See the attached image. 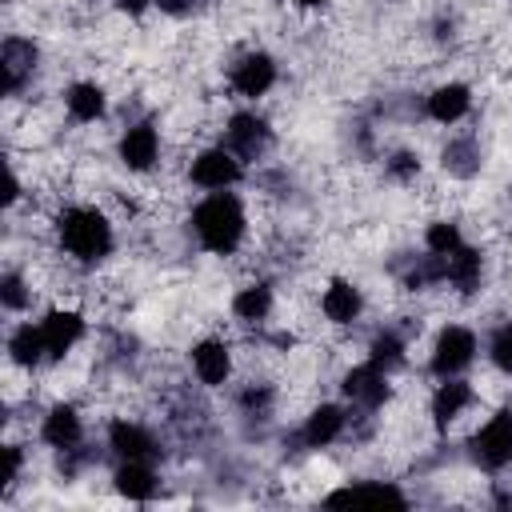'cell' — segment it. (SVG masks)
I'll return each mask as SVG.
<instances>
[{"label":"cell","mask_w":512,"mask_h":512,"mask_svg":"<svg viewBox=\"0 0 512 512\" xmlns=\"http://www.w3.org/2000/svg\"><path fill=\"white\" fill-rule=\"evenodd\" d=\"M188 232L208 256H236L248 240V204L236 188L204 192L188 212Z\"/></svg>","instance_id":"cell-1"},{"label":"cell","mask_w":512,"mask_h":512,"mask_svg":"<svg viewBox=\"0 0 512 512\" xmlns=\"http://www.w3.org/2000/svg\"><path fill=\"white\" fill-rule=\"evenodd\" d=\"M56 248L72 264L96 268L116 252V224L96 204H64L56 212Z\"/></svg>","instance_id":"cell-2"},{"label":"cell","mask_w":512,"mask_h":512,"mask_svg":"<svg viewBox=\"0 0 512 512\" xmlns=\"http://www.w3.org/2000/svg\"><path fill=\"white\" fill-rule=\"evenodd\" d=\"M468 460L480 472H504V468H512V404L492 408L468 432Z\"/></svg>","instance_id":"cell-3"},{"label":"cell","mask_w":512,"mask_h":512,"mask_svg":"<svg viewBox=\"0 0 512 512\" xmlns=\"http://www.w3.org/2000/svg\"><path fill=\"white\" fill-rule=\"evenodd\" d=\"M480 356V336L476 328L452 320V324H440V332L432 336L428 344V376L444 380V376H464Z\"/></svg>","instance_id":"cell-4"},{"label":"cell","mask_w":512,"mask_h":512,"mask_svg":"<svg viewBox=\"0 0 512 512\" xmlns=\"http://www.w3.org/2000/svg\"><path fill=\"white\" fill-rule=\"evenodd\" d=\"M244 160L228 148V144H204V148H196L192 152V160H188V184L192 188H200V192H224V188H240L244 184Z\"/></svg>","instance_id":"cell-5"},{"label":"cell","mask_w":512,"mask_h":512,"mask_svg":"<svg viewBox=\"0 0 512 512\" xmlns=\"http://www.w3.org/2000/svg\"><path fill=\"white\" fill-rule=\"evenodd\" d=\"M340 400L360 412V416H376L388 400H392V372H384L380 364H372L368 356L356 360L352 368H344L340 376Z\"/></svg>","instance_id":"cell-6"},{"label":"cell","mask_w":512,"mask_h":512,"mask_svg":"<svg viewBox=\"0 0 512 512\" xmlns=\"http://www.w3.org/2000/svg\"><path fill=\"white\" fill-rule=\"evenodd\" d=\"M160 156H164V136H160V124L152 116H140V120H128L116 136V160L124 172L132 176H148L160 168Z\"/></svg>","instance_id":"cell-7"},{"label":"cell","mask_w":512,"mask_h":512,"mask_svg":"<svg viewBox=\"0 0 512 512\" xmlns=\"http://www.w3.org/2000/svg\"><path fill=\"white\" fill-rule=\"evenodd\" d=\"M276 84H280V64H276V56L264 52V48H248V52H240V56L228 64V88H232V96L244 100V104L264 100Z\"/></svg>","instance_id":"cell-8"},{"label":"cell","mask_w":512,"mask_h":512,"mask_svg":"<svg viewBox=\"0 0 512 512\" xmlns=\"http://www.w3.org/2000/svg\"><path fill=\"white\" fill-rule=\"evenodd\" d=\"M352 428V408L344 400H320L308 408V416L296 428V440L304 452H328L332 444H340Z\"/></svg>","instance_id":"cell-9"},{"label":"cell","mask_w":512,"mask_h":512,"mask_svg":"<svg viewBox=\"0 0 512 512\" xmlns=\"http://www.w3.org/2000/svg\"><path fill=\"white\" fill-rule=\"evenodd\" d=\"M476 404H480V392H476L472 380H464V376H444V380H436V388H432V396H428V424L444 436V432H452L464 416H472Z\"/></svg>","instance_id":"cell-10"},{"label":"cell","mask_w":512,"mask_h":512,"mask_svg":"<svg viewBox=\"0 0 512 512\" xmlns=\"http://www.w3.org/2000/svg\"><path fill=\"white\" fill-rule=\"evenodd\" d=\"M220 144H228L244 164H256V160H264L268 148H272V124H268L256 108H236V112L224 120Z\"/></svg>","instance_id":"cell-11"},{"label":"cell","mask_w":512,"mask_h":512,"mask_svg":"<svg viewBox=\"0 0 512 512\" xmlns=\"http://www.w3.org/2000/svg\"><path fill=\"white\" fill-rule=\"evenodd\" d=\"M188 368H192V376H196L200 388L216 392V388H224V384L232 380V372H236V352H232V344H228L224 336H200V340L188 348Z\"/></svg>","instance_id":"cell-12"},{"label":"cell","mask_w":512,"mask_h":512,"mask_svg":"<svg viewBox=\"0 0 512 512\" xmlns=\"http://www.w3.org/2000/svg\"><path fill=\"white\" fill-rule=\"evenodd\" d=\"M104 444H108V452L116 460H148V464H156L164 456L156 432L148 424H140L136 416H112L108 428H104Z\"/></svg>","instance_id":"cell-13"},{"label":"cell","mask_w":512,"mask_h":512,"mask_svg":"<svg viewBox=\"0 0 512 512\" xmlns=\"http://www.w3.org/2000/svg\"><path fill=\"white\" fill-rule=\"evenodd\" d=\"M36 68H40V44L32 36H16V32L4 36V44H0V88H4L8 100H16L32 84Z\"/></svg>","instance_id":"cell-14"},{"label":"cell","mask_w":512,"mask_h":512,"mask_svg":"<svg viewBox=\"0 0 512 512\" xmlns=\"http://www.w3.org/2000/svg\"><path fill=\"white\" fill-rule=\"evenodd\" d=\"M316 308H320L324 324H332V328H352V324H360V316L368 312V296H364V288H360L356 280L332 276V280L320 288Z\"/></svg>","instance_id":"cell-15"},{"label":"cell","mask_w":512,"mask_h":512,"mask_svg":"<svg viewBox=\"0 0 512 512\" xmlns=\"http://www.w3.org/2000/svg\"><path fill=\"white\" fill-rule=\"evenodd\" d=\"M40 332H44V344H48V364H60L88 336V320H84V312L56 304V308H48L40 316Z\"/></svg>","instance_id":"cell-16"},{"label":"cell","mask_w":512,"mask_h":512,"mask_svg":"<svg viewBox=\"0 0 512 512\" xmlns=\"http://www.w3.org/2000/svg\"><path fill=\"white\" fill-rule=\"evenodd\" d=\"M40 440L52 448V452H76L80 444H84V416H80V408L76 404H68V400H56V404H48L44 408V416H40Z\"/></svg>","instance_id":"cell-17"},{"label":"cell","mask_w":512,"mask_h":512,"mask_svg":"<svg viewBox=\"0 0 512 512\" xmlns=\"http://www.w3.org/2000/svg\"><path fill=\"white\" fill-rule=\"evenodd\" d=\"M488 276V256L476 244H460L452 256H444V288L456 296H476Z\"/></svg>","instance_id":"cell-18"},{"label":"cell","mask_w":512,"mask_h":512,"mask_svg":"<svg viewBox=\"0 0 512 512\" xmlns=\"http://www.w3.org/2000/svg\"><path fill=\"white\" fill-rule=\"evenodd\" d=\"M468 112H472V88L464 80H440L424 96V116L440 128H456L460 120H468Z\"/></svg>","instance_id":"cell-19"},{"label":"cell","mask_w":512,"mask_h":512,"mask_svg":"<svg viewBox=\"0 0 512 512\" xmlns=\"http://www.w3.org/2000/svg\"><path fill=\"white\" fill-rule=\"evenodd\" d=\"M320 504H408V492L396 480H344L332 492H320Z\"/></svg>","instance_id":"cell-20"},{"label":"cell","mask_w":512,"mask_h":512,"mask_svg":"<svg viewBox=\"0 0 512 512\" xmlns=\"http://www.w3.org/2000/svg\"><path fill=\"white\" fill-rule=\"evenodd\" d=\"M160 484L164 480H160L156 464H148V460H116V468H112V492L120 500L148 504L160 496Z\"/></svg>","instance_id":"cell-21"},{"label":"cell","mask_w":512,"mask_h":512,"mask_svg":"<svg viewBox=\"0 0 512 512\" xmlns=\"http://www.w3.org/2000/svg\"><path fill=\"white\" fill-rule=\"evenodd\" d=\"M228 312L236 316V324L260 328V324H268L272 312H276V288H272L268 280H248V284H240V288L232 292Z\"/></svg>","instance_id":"cell-22"},{"label":"cell","mask_w":512,"mask_h":512,"mask_svg":"<svg viewBox=\"0 0 512 512\" xmlns=\"http://www.w3.org/2000/svg\"><path fill=\"white\" fill-rule=\"evenodd\" d=\"M64 112L72 124H96L108 116V92L96 80H72L64 88Z\"/></svg>","instance_id":"cell-23"},{"label":"cell","mask_w":512,"mask_h":512,"mask_svg":"<svg viewBox=\"0 0 512 512\" xmlns=\"http://www.w3.org/2000/svg\"><path fill=\"white\" fill-rule=\"evenodd\" d=\"M480 164H484L480 136H472V132H456V136L444 140V148H440V168H444L448 176H456V180H472V176L480 172Z\"/></svg>","instance_id":"cell-24"},{"label":"cell","mask_w":512,"mask_h":512,"mask_svg":"<svg viewBox=\"0 0 512 512\" xmlns=\"http://www.w3.org/2000/svg\"><path fill=\"white\" fill-rule=\"evenodd\" d=\"M8 360L24 372H36L40 364H48V344H44V332H40V320H20L12 332H8Z\"/></svg>","instance_id":"cell-25"},{"label":"cell","mask_w":512,"mask_h":512,"mask_svg":"<svg viewBox=\"0 0 512 512\" xmlns=\"http://www.w3.org/2000/svg\"><path fill=\"white\" fill-rule=\"evenodd\" d=\"M372 364H380L384 372H396V368H404L408 364V336L400 332V328H392V324H384V328H376L372 332V340H368V352H364Z\"/></svg>","instance_id":"cell-26"},{"label":"cell","mask_w":512,"mask_h":512,"mask_svg":"<svg viewBox=\"0 0 512 512\" xmlns=\"http://www.w3.org/2000/svg\"><path fill=\"white\" fill-rule=\"evenodd\" d=\"M460 244H468V240H464L460 224L448 220V216H436V220L424 228V252H432V256H452Z\"/></svg>","instance_id":"cell-27"},{"label":"cell","mask_w":512,"mask_h":512,"mask_svg":"<svg viewBox=\"0 0 512 512\" xmlns=\"http://www.w3.org/2000/svg\"><path fill=\"white\" fill-rule=\"evenodd\" d=\"M484 356H488L492 372H500V376L512 380V320L500 324V328H492V336L484 344Z\"/></svg>","instance_id":"cell-28"},{"label":"cell","mask_w":512,"mask_h":512,"mask_svg":"<svg viewBox=\"0 0 512 512\" xmlns=\"http://www.w3.org/2000/svg\"><path fill=\"white\" fill-rule=\"evenodd\" d=\"M28 300H32V288H28L24 272L8 268V272L0 276V304H4V312H24Z\"/></svg>","instance_id":"cell-29"},{"label":"cell","mask_w":512,"mask_h":512,"mask_svg":"<svg viewBox=\"0 0 512 512\" xmlns=\"http://www.w3.org/2000/svg\"><path fill=\"white\" fill-rule=\"evenodd\" d=\"M420 156L412 152V148H400V152H392L388 160H384V172L396 180V184H416L420 180Z\"/></svg>","instance_id":"cell-30"},{"label":"cell","mask_w":512,"mask_h":512,"mask_svg":"<svg viewBox=\"0 0 512 512\" xmlns=\"http://www.w3.org/2000/svg\"><path fill=\"white\" fill-rule=\"evenodd\" d=\"M24 476V448L20 444H4V492H12Z\"/></svg>","instance_id":"cell-31"},{"label":"cell","mask_w":512,"mask_h":512,"mask_svg":"<svg viewBox=\"0 0 512 512\" xmlns=\"http://www.w3.org/2000/svg\"><path fill=\"white\" fill-rule=\"evenodd\" d=\"M200 4H204V0H156V8H160L164 16H172V20H188V16H196Z\"/></svg>","instance_id":"cell-32"},{"label":"cell","mask_w":512,"mask_h":512,"mask_svg":"<svg viewBox=\"0 0 512 512\" xmlns=\"http://www.w3.org/2000/svg\"><path fill=\"white\" fill-rule=\"evenodd\" d=\"M124 16H144V12H152L156 8V0H112Z\"/></svg>","instance_id":"cell-33"},{"label":"cell","mask_w":512,"mask_h":512,"mask_svg":"<svg viewBox=\"0 0 512 512\" xmlns=\"http://www.w3.org/2000/svg\"><path fill=\"white\" fill-rule=\"evenodd\" d=\"M300 12H320V8H328V0H292Z\"/></svg>","instance_id":"cell-34"}]
</instances>
